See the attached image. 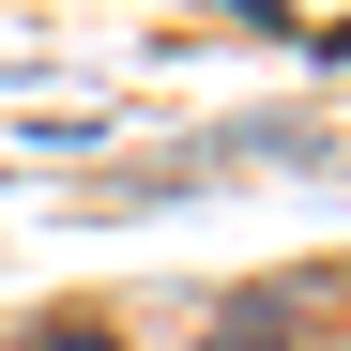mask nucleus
<instances>
[{
    "label": "nucleus",
    "instance_id": "obj_2",
    "mask_svg": "<svg viewBox=\"0 0 351 351\" xmlns=\"http://www.w3.org/2000/svg\"><path fill=\"white\" fill-rule=\"evenodd\" d=\"M214 351H275V336H260V321H245V336H214Z\"/></svg>",
    "mask_w": 351,
    "mask_h": 351
},
{
    "label": "nucleus",
    "instance_id": "obj_1",
    "mask_svg": "<svg viewBox=\"0 0 351 351\" xmlns=\"http://www.w3.org/2000/svg\"><path fill=\"white\" fill-rule=\"evenodd\" d=\"M16 351H123V336H92V321H46V336H16Z\"/></svg>",
    "mask_w": 351,
    "mask_h": 351
}]
</instances>
